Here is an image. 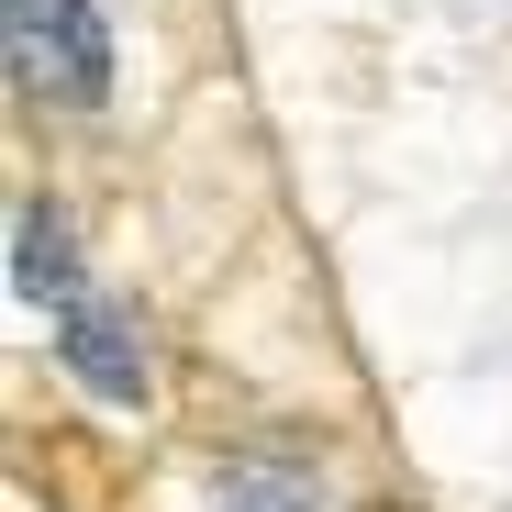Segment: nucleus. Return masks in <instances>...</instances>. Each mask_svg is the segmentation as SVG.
Wrapping results in <instances>:
<instances>
[{
	"label": "nucleus",
	"mask_w": 512,
	"mask_h": 512,
	"mask_svg": "<svg viewBox=\"0 0 512 512\" xmlns=\"http://www.w3.org/2000/svg\"><path fill=\"white\" fill-rule=\"evenodd\" d=\"M45 334H56V368L90 390L101 412H134V401H145V346H134V312H123V301H101L90 279H78V290L45 312Z\"/></svg>",
	"instance_id": "obj_2"
},
{
	"label": "nucleus",
	"mask_w": 512,
	"mask_h": 512,
	"mask_svg": "<svg viewBox=\"0 0 512 512\" xmlns=\"http://www.w3.org/2000/svg\"><path fill=\"white\" fill-rule=\"evenodd\" d=\"M12 12V78L45 101H101L112 90V23L101 0H0Z\"/></svg>",
	"instance_id": "obj_1"
}]
</instances>
